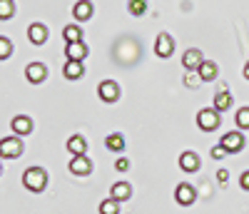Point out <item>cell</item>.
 Returning a JSON list of instances; mask_svg holds the SVG:
<instances>
[{"label":"cell","instance_id":"6da1fadb","mask_svg":"<svg viewBox=\"0 0 249 214\" xmlns=\"http://www.w3.org/2000/svg\"><path fill=\"white\" fill-rule=\"evenodd\" d=\"M23 184L30 192H43L48 187V172L43 167H28L25 175H23Z\"/></svg>","mask_w":249,"mask_h":214},{"label":"cell","instance_id":"7a4b0ae2","mask_svg":"<svg viewBox=\"0 0 249 214\" xmlns=\"http://www.w3.org/2000/svg\"><path fill=\"white\" fill-rule=\"evenodd\" d=\"M197 125L204 132H214L219 127V112L214 110V107H204V110L197 112Z\"/></svg>","mask_w":249,"mask_h":214},{"label":"cell","instance_id":"3957f363","mask_svg":"<svg viewBox=\"0 0 249 214\" xmlns=\"http://www.w3.org/2000/svg\"><path fill=\"white\" fill-rule=\"evenodd\" d=\"M0 155L5 160H18L23 155V142L18 137H3V142H0Z\"/></svg>","mask_w":249,"mask_h":214},{"label":"cell","instance_id":"277c9868","mask_svg":"<svg viewBox=\"0 0 249 214\" xmlns=\"http://www.w3.org/2000/svg\"><path fill=\"white\" fill-rule=\"evenodd\" d=\"M219 144H222L230 155L242 152V149H244V135H242V130H237V132H227V135L219 140Z\"/></svg>","mask_w":249,"mask_h":214},{"label":"cell","instance_id":"5b68a950","mask_svg":"<svg viewBox=\"0 0 249 214\" xmlns=\"http://www.w3.org/2000/svg\"><path fill=\"white\" fill-rule=\"evenodd\" d=\"M175 199H177V204H182V207H192L195 199H197V189H195L192 184L182 182V184H177V189H175Z\"/></svg>","mask_w":249,"mask_h":214},{"label":"cell","instance_id":"8992f818","mask_svg":"<svg viewBox=\"0 0 249 214\" xmlns=\"http://www.w3.org/2000/svg\"><path fill=\"white\" fill-rule=\"evenodd\" d=\"M155 53H157V57H170L175 53V37L170 33H160L157 42H155Z\"/></svg>","mask_w":249,"mask_h":214},{"label":"cell","instance_id":"52a82bcc","mask_svg":"<svg viewBox=\"0 0 249 214\" xmlns=\"http://www.w3.org/2000/svg\"><path fill=\"white\" fill-rule=\"evenodd\" d=\"M97 92H100V100H105V102H117V97H120V88L115 80H102Z\"/></svg>","mask_w":249,"mask_h":214},{"label":"cell","instance_id":"ba28073f","mask_svg":"<svg viewBox=\"0 0 249 214\" xmlns=\"http://www.w3.org/2000/svg\"><path fill=\"white\" fill-rule=\"evenodd\" d=\"M68 167H70V172L77 175V177H88V175L92 172V162H90L85 155H82V157H72Z\"/></svg>","mask_w":249,"mask_h":214},{"label":"cell","instance_id":"9c48e42d","mask_svg":"<svg viewBox=\"0 0 249 214\" xmlns=\"http://www.w3.org/2000/svg\"><path fill=\"white\" fill-rule=\"evenodd\" d=\"M202 62H204V60H202V53H199L197 48H190V50L182 55V65H184L187 70H199Z\"/></svg>","mask_w":249,"mask_h":214},{"label":"cell","instance_id":"30bf717a","mask_svg":"<svg viewBox=\"0 0 249 214\" xmlns=\"http://www.w3.org/2000/svg\"><path fill=\"white\" fill-rule=\"evenodd\" d=\"M68 152H70L72 157L88 155V142H85V137H82V135H72V137L68 140Z\"/></svg>","mask_w":249,"mask_h":214},{"label":"cell","instance_id":"8fae6325","mask_svg":"<svg viewBox=\"0 0 249 214\" xmlns=\"http://www.w3.org/2000/svg\"><path fill=\"white\" fill-rule=\"evenodd\" d=\"M92 13H95V5L90 3V0H77L75 3V8H72V15H75V20H90L92 18Z\"/></svg>","mask_w":249,"mask_h":214},{"label":"cell","instance_id":"7c38bea8","mask_svg":"<svg viewBox=\"0 0 249 214\" xmlns=\"http://www.w3.org/2000/svg\"><path fill=\"white\" fill-rule=\"evenodd\" d=\"M45 75H48V68L43 65V62H30V65L25 68V77L30 80V82H43L45 80Z\"/></svg>","mask_w":249,"mask_h":214},{"label":"cell","instance_id":"4fadbf2b","mask_svg":"<svg viewBox=\"0 0 249 214\" xmlns=\"http://www.w3.org/2000/svg\"><path fill=\"white\" fill-rule=\"evenodd\" d=\"M28 40L35 42V45H43V42L48 40V28H45L43 23H33V25L28 28Z\"/></svg>","mask_w":249,"mask_h":214},{"label":"cell","instance_id":"5bb4252c","mask_svg":"<svg viewBox=\"0 0 249 214\" xmlns=\"http://www.w3.org/2000/svg\"><path fill=\"white\" fill-rule=\"evenodd\" d=\"M179 169L182 172H197L199 169V157L195 152H182L179 155Z\"/></svg>","mask_w":249,"mask_h":214},{"label":"cell","instance_id":"9a60e30c","mask_svg":"<svg viewBox=\"0 0 249 214\" xmlns=\"http://www.w3.org/2000/svg\"><path fill=\"white\" fill-rule=\"evenodd\" d=\"M62 75H65L68 80H80L82 75H85L82 60H68V62H65V70H62Z\"/></svg>","mask_w":249,"mask_h":214},{"label":"cell","instance_id":"2e32d148","mask_svg":"<svg viewBox=\"0 0 249 214\" xmlns=\"http://www.w3.org/2000/svg\"><path fill=\"white\" fill-rule=\"evenodd\" d=\"M232 95H230V90H227L224 88V85H222V90L217 92V97H214V110L217 112H227V110H230V107H232Z\"/></svg>","mask_w":249,"mask_h":214},{"label":"cell","instance_id":"e0dca14e","mask_svg":"<svg viewBox=\"0 0 249 214\" xmlns=\"http://www.w3.org/2000/svg\"><path fill=\"white\" fill-rule=\"evenodd\" d=\"M13 132H15V135H30V132H33V120L25 117V115L13 117Z\"/></svg>","mask_w":249,"mask_h":214},{"label":"cell","instance_id":"ac0fdd59","mask_svg":"<svg viewBox=\"0 0 249 214\" xmlns=\"http://www.w3.org/2000/svg\"><path fill=\"white\" fill-rule=\"evenodd\" d=\"M110 197H112V199H117V202L130 199V197H132V187H130V182H117V184H112Z\"/></svg>","mask_w":249,"mask_h":214},{"label":"cell","instance_id":"d6986e66","mask_svg":"<svg viewBox=\"0 0 249 214\" xmlns=\"http://www.w3.org/2000/svg\"><path fill=\"white\" fill-rule=\"evenodd\" d=\"M65 55H68V60H85V57H88V48H85V42H68Z\"/></svg>","mask_w":249,"mask_h":214},{"label":"cell","instance_id":"ffe728a7","mask_svg":"<svg viewBox=\"0 0 249 214\" xmlns=\"http://www.w3.org/2000/svg\"><path fill=\"white\" fill-rule=\"evenodd\" d=\"M197 72H199L202 82H212V80L217 77V65H214L212 60H204V62H202V68H199Z\"/></svg>","mask_w":249,"mask_h":214},{"label":"cell","instance_id":"44dd1931","mask_svg":"<svg viewBox=\"0 0 249 214\" xmlns=\"http://www.w3.org/2000/svg\"><path fill=\"white\" fill-rule=\"evenodd\" d=\"M62 37H65V42H82V30L77 25H65L62 28Z\"/></svg>","mask_w":249,"mask_h":214},{"label":"cell","instance_id":"7402d4cb","mask_svg":"<svg viewBox=\"0 0 249 214\" xmlns=\"http://www.w3.org/2000/svg\"><path fill=\"white\" fill-rule=\"evenodd\" d=\"M105 144H107V149H112V152H122L124 149V137L120 132H112V135H107Z\"/></svg>","mask_w":249,"mask_h":214},{"label":"cell","instance_id":"603a6c76","mask_svg":"<svg viewBox=\"0 0 249 214\" xmlns=\"http://www.w3.org/2000/svg\"><path fill=\"white\" fill-rule=\"evenodd\" d=\"M127 10H130V15H135V18L144 15V13H147V0H130Z\"/></svg>","mask_w":249,"mask_h":214},{"label":"cell","instance_id":"cb8c5ba5","mask_svg":"<svg viewBox=\"0 0 249 214\" xmlns=\"http://www.w3.org/2000/svg\"><path fill=\"white\" fill-rule=\"evenodd\" d=\"M117 204H120V202L112 199V197H110V199H102V202H100V214H120V207H117Z\"/></svg>","mask_w":249,"mask_h":214},{"label":"cell","instance_id":"d4e9b609","mask_svg":"<svg viewBox=\"0 0 249 214\" xmlns=\"http://www.w3.org/2000/svg\"><path fill=\"white\" fill-rule=\"evenodd\" d=\"M13 13H15V3H13V0H0V18L8 20V18H13Z\"/></svg>","mask_w":249,"mask_h":214},{"label":"cell","instance_id":"484cf974","mask_svg":"<svg viewBox=\"0 0 249 214\" xmlns=\"http://www.w3.org/2000/svg\"><path fill=\"white\" fill-rule=\"evenodd\" d=\"M237 127L239 130H249V107H242L237 112Z\"/></svg>","mask_w":249,"mask_h":214},{"label":"cell","instance_id":"4316f807","mask_svg":"<svg viewBox=\"0 0 249 214\" xmlns=\"http://www.w3.org/2000/svg\"><path fill=\"white\" fill-rule=\"evenodd\" d=\"M8 55H13V42L8 37H0V57L5 60Z\"/></svg>","mask_w":249,"mask_h":214},{"label":"cell","instance_id":"83f0119b","mask_svg":"<svg viewBox=\"0 0 249 214\" xmlns=\"http://www.w3.org/2000/svg\"><path fill=\"white\" fill-rule=\"evenodd\" d=\"M199 80H202V77H199L197 70H187V75H184V85H187V88H195Z\"/></svg>","mask_w":249,"mask_h":214},{"label":"cell","instance_id":"f1b7e54d","mask_svg":"<svg viewBox=\"0 0 249 214\" xmlns=\"http://www.w3.org/2000/svg\"><path fill=\"white\" fill-rule=\"evenodd\" d=\"M115 169H117V172H127V169H130V160L127 157H120L115 162Z\"/></svg>","mask_w":249,"mask_h":214},{"label":"cell","instance_id":"f546056e","mask_svg":"<svg viewBox=\"0 0 249 214\" xmlns=\"http://www.w3.org/2000/svg\"><path fill=\"white\" fill-rule=\"evenodd\" d=\"M227 155H230V152H227V149H224L222 144H217V147L212 149V157H214V160H224Z\"/></svg>","mask_w":249,"mask_h":214},{"label":"cell","instance_id":"4dcf8cb0","mask_svg":"<svg viewBox=\"0 0 249 214\" xmlns=\"http://www.w3.org/2000/svg\"><path fill=\"white\" fill-rule=\"evenodd\" d=\"M239 187H242L244 192H249V172H242V177H239Z\"/></svg>","mask_w":249,"mask_h":214},{"label":"cell","instance_id":"1f68e13d","mask_svg":"<svg viewBox=\"0 0 249 214\" xmlns=\"http://www.w3.org/2000/svg\"><path fill=\"white\" fill-rule=\"evenodd\" d=\"M227 179H230V172H227V169H219V172H217V182H227Z\"/></svg>","mask_w":249,"mask_h":214},{"label":"cell","instance_id":"d6a6232c","mask_svg":"<svg viewBox=\"0 0 249 214\" xmlns=\"http://www.w3.org/2000/svg\"><path fill=\"white\" fill-rule=\"evenodd\" d=\"M244 77L249 80V62H247V65H244Z\"/></svg>","mask_w":249,"mask_h":214}]
</instances>
